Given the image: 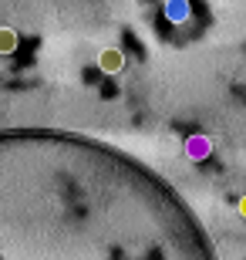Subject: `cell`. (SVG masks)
Masks as SVG:
<instances>
[{"instance_id": "obj_1", "label": "cell", "mask_w": 246, "mask_h": 260, "mask_svg": "<svg viewBox=\"0 0 246 260\" xmlns=\"http://www.w3.org/2000/svg\"><path fill=\"white\" fill-rule=\"evenodd\" d=\"M98 68H101L104 75H118L125 68V54L118 48H104L101 54H98Z\"/></svg>"}, {"instance_id": "obj_4", "label": "cell", "mask_w": 246, "mask_h": 260, "mask_svg": "<svg viewBox=\"0 0 246 260\" xmlns=\"http://www.w3.org/2000/svg\"><path fill=\"white\" fill-rule=\"evenodd\" d=\"M165 17H169V20H186V17H189V7L179 4V0H172V4H165Z\"/></svg>"}, {"instance_id": "obj_3", "label": "cell", "mask_w": 246, "mask_h": 260, "mask_svg": "<svg viewBox=\"0 0 246 260\" xmlns=\"http://www.w3.org/2000/svg\"><path fill=\"white\" fill-rule=\"evenodd\" d=\"M14 51H17V30L0 27V54H14Z\"/></svg>"}, {"instance_id": "obj_2", "label": "cell", "mask_w": 246, "mask_h": 260, "mask_svg": "<svg viewBox=\"0 0 246 260\" xmlns=\"http://www.w3.org/2000/svg\"><path fill=\"white\" fill-rule=\"evenodd\" d=\"M186 152H189V159H206V155L213 152V139H209V135H189Z\"/></svg>"}, {"instance_id": "obj_5", "label": "cell", "mask_w": 246, "mask_h": 260, "mask_svg": "<svg viewBox=\"0 0 246 260\" xmlns=\"http://www.w3.org/2000/svg\"><path fill=\"white\" fill-rule=\"evenodd\" d=\"M239 216H243V220H246V196H243V200H239Z\"/></svg>"}]
</instances>
